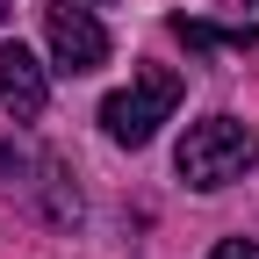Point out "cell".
<instances>
[{
  "label": "cell",
  "mask_w": 259,
  "mask_h": 259,
  "mask_svg": "<svg viewBox=\"0 0 259 259\" xmlns=\"http://www.w3.org/2000/svg\"><path fill=\"white\" fill-rule=\"evenodd\" d=\"M173 36H180L187 51H245L259 29H209V22H187V15H173Z\"/></svg>",
  "instance_id": "cell-5"
},
{
  "label": "cell",
  "mask_w": 259,
  "mask_h": 259,
  "mask_svg": "<svg viewBox=\"0 0 259 259\" xmlns=\"http://www.w3.org/2000/svg\"><path fill=\"white\" fill-rule=\"evenodd\" d=\"M44 216L51 223H79V187H65V166H44Z\"/></svg>",
  "instance_id": "cell-6"
},
{
  "label": "cell",
  "mask_w": 259,
  "mask_h": 259,
  "mask_svg": "<svg viewBox=\"0 0 259 259\" xmlns=\"http://www.w3.org/2000/svg\"><path fill=\"white\" fill-rule=\"evenodd\" d=\"M0 22H8V0H0Z\"/></svg>",
  "instance_id": "cell-9"
},
{
  "label": "cell",
  "mask_w": 259,
  "mask_h": 259,
  "mask_svg": "<svg viewBox=\"0 0 259 259\" xmlns=\"http://www.w3.org/2000/svg\"><path fill=\"white\" fill-rule=\"evenodd\" d=\"M44 36H51V65L58 72H101L108 65V29L94 8H79V0H51L44 8Z\"/></svg>",
  "instance_id": "cell-3"
},
{
  "label": "cell",
  "mask_w": 259,
  "mask_h": 259,
  "mask_svg": "<svg viewBox=\"0 0 259 259\" xmlns=\"http://www.w3.org/2000/svg\"><path fill=\"white\" fill-rule=\"evenodd\" d=\"M209 259H259V245H252V238H223Z\"/></svg>",
  "instance_id": "cell-8"
},
{
  "label": "cell",
  "mask_w": 259,
  "mask_h": 259,
  "mask_svg": "<svg viewBox=\"0 0 259 259\" xmlns=\"http://www.w3.org/2000/svg\"><path fill=\"white\" fill-rule=\"evenodd\" d=\"M22 173H29V151L0 137V180H22Z\"/></svg>",
  "instance_id": "cell-7"
},
{
  "label": "cell",
  "mask_w": 259,
  "mask_h": 259,
  "mask_svg": "<svg viewBox=\"0 0 259 259\" xmlns=\"http://www.w3.org/2000/svg\"><path fill=\"white\" fill-rule=\"evenodd\" d=\"M173 166H180L187 187L216 194V187H231V180H245V173L259 166V130L238 122V115H209V122H194L187 137H180Z\"/></svg>",
  "instance_id": "cell-1"
},
{
  "label": "cell",
  "mask_w": 259,
  "mask_h": 259,
  "mask_svg": "<svg viewBox=\"0 0 259 259\" xmlns=\"http://www.w3.org/2000/svg\"><path fill=\"white\" fill-rule=\"evenodd\" d=\"M173 108H180V72H173V65H144L122 94H108V101H101V130H108L115 144L137 151V144L158 137V122H166Z\"/></svg>",
  "instance_id": "cell-2"
},
{
  "label": "cell",
  "mask_w": 259,
  "mask_h": 259,
  "mask_svg": "<svg viewBox=\"0 0 259 259\" xmlns=\"http://www.w3.org/2000/svg\"><path fill=\"white\" fill-rule=\"evenodd\" d=\"M51 101V79H44V65L29 58L22 44H0V108H8L15 122H36Z\"/></svg>",
  "instance_id": "cell-4"
}]
</instances>
